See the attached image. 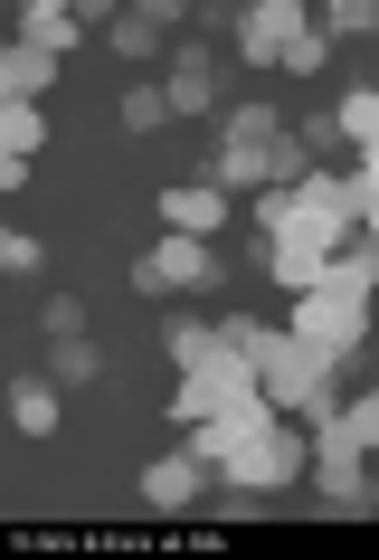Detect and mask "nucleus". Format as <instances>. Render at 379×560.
I'll return each mask as SVG.
<instances>
[{"instance_id": "nucleus-14", "label": "nucleus", "mask_w": 379, "mask_h": 560, "mask_svg": "<svg viewBox=\"0 0 379 560\" xmlns=\"http://www.w3.org/2000/svg\"><path fill=\"white\" fill-rule=\"evenodd\" d=\"M20 38L58 58V48H76V38H86V10H67V0H29V10H20Z\"/></svg>"}, {"instance_id": "nucleus-4", "label": "nucleus", "mask_w": 379, "mask_h": 560, "mask_svg": "<svg viewBox=\"0 0 379 560\" xmlns=\"http://www.w3.org/2000/svg\"><path fill=\"white\" fill-rule=\"evenodd\" d=\"M294 342H313V352L351 361L360 342H370V285H351V276H322L313 295H294Z\"/></svg>"}, {"instance_id": "nucleus-12", "label": "nucleus", "mask_w": 379, "mask_h": 560, "mask_svg": "<svg viewBox=\"0 0 379 560\" xmlns=\"http://www.w3.org/2000/svg\"><path fill=\"white\" fill-rule=\"evenodd\" d=\"M162 95H171V115H209V105H218V58H209V48H180Z\"/></svg>"}, {"instance_id": "nucleus-23", "label": "nucleus", "mask_w": 379, "mask_h": 560, "mask_svg": "<svg viewBox=\"0 0 379 560\" xmlns=\"http://www.w3.org/2000/svg\"><path fill=\"white\" fill-rule=\"evenodd\" d=\"M0 266H10V276H29V266H38V237L10 229V237H0Z\"/></svg>"}, {"instance_id": "nucleus-25", "label": "nucleus", "mask_w": 379, "mask_h": 560, "mask_svg": "<svg viewBox=\"0 0 379 560\" xmlns=\"http://www.w3.org/2000/svg\"><path fill=\"white\" fill-rule=\"evenodd\" d=\"M342 428H351V438H360V446L379 456V399H360V409H342Z\"/></svg>"}, {"instance_id": "nucleus-3", "label": "nucleus", "mask_w": 379, "mask_h": 560, "mask_svg": "<svg viewBox=\"0 0 379 560\" xmlns=\"http://www.w3.org/2000/svg\"><path fill=\"white\" fill-rule=\"evenodd\" d=\"M247 361H257V381L275 409H304L322 428V418H342V399H332V352H313V342H294V332H257L247 342Z\"/></svg>"}, {"instance_id": "nucleus-21", "label": "nucleus", "mask_w": 379, "mask_h": 560, "mask_svg": "<svg viewBox=\"0 0 379 560\" xmlns=\"http://www.w3.org/2000/svg\"><path fill=\"white\" fill-rule=\"evenodd\" d=\"M162 115H171V95H152V86H133V95H123V124H133V133H152Z\"/></svg>"}, {"instance_id": "nucleus-2", "label": "nucleus", "mask_w": 379, "mask_h": 560, "mask_svg": "<svg viewBox=\"0 0 379 560\" xmlns=\"http://www.w3.org/2000/svg\"><path fill=\"white\" fill-rule=\"evenodd\" d=\"M265 247H285V237H304V247H322V257H342L351 229H360V209H351V180L313 172V180H294V190H265Z\"/></svg>"}, {"instance_id": "nucleus-13", "label": "nucleus", "mask_w": 379, "mask_h": 560, "mask_svg": "<svg viewBox=\"0 0 379 560\" xmlns=\"http://www.w3.org/2000/svg\"><path fill=\"white\" fill-rule=\"evenodd\" d=\"M58 409H67V389L48 381V371H20V381H10V418H20V438H48Z\"/></svg>"}, {"instance_id": "nucleus-18", "label": "nucleus", "mask_w": 379, "mask_h": 560, "mask_svg": "<svg viewBox=\"0 0 379 560\" xmlns=\"http://www.w3.org/2000/svg\"><path fill=\"white\" fill-rule=\"evenodd\" d=\"M38 143H48V124H38V105H0V152H10V162H29Z\"/></svg>"}, {"instance_id": "nucleus-1", "label": "nucleus", "mask_w": 379, "mask_h": 560, "mask_svg": "<svg viewBox=\"0 0 379 560\" xmlns=\"http://www.w3.org/2000/svg\"><path fill=\"white\" fill-rule=\"evenodd\" d=\"M209 180H218V190H247V180L294 190V180H313V162H304V143L285 133L275 105H237L228 133H218V152H209Z\"/></svg>"}, {"instance_id": "nucleus-19", "label": "nucleus", "mask_w": 379, "mask_h": 560, "mask_svg": "<svg viewBox=\"0 0 379 560\" xmlns=\"http://www.w3.org/2000/svg\"><path fill=\"white\" fill-rule=\"evenodd\" d=\"M342 143H360V152H379V95H342Z\"/></svg>"}, {"instance_id": "nucleus-24", "label": "nucleus", "mask_w": 379, "mask_h": 560, "mask_svg": "<svg viewBox=\"0 0 379 560\" xmlns=\"http://www.w3.org/2000/svg\"><path fill=\"white\" fill-rule=\"evenodd\" d=\"M38 324H48V342H76V332H86V324H76V304H67V295H48V314H38Z\"/></svg>"}, {"instance_id": "nucleus-26", "label": "nucleus", "mask_w": 379, "mask_h": 560, "mask_svg": "<svg viewBox=\"0 0 379 560\" xmlns=\"http://www.w3.org/2000/svg\"><path fill=\"white\" fill-rule=\"evenodd\" d=\"M379 200V152H360V172H351V209H370Z\"/></svg>"}, {"instance_id": "nucleus-15", "label": "nucleus", "mask_w": 379, "mask_h": 560, "mask_svg": "<svg viewBox=\"0 0 379 560\" xmlns=\"http://www.w3.org/2000/svg\"><path fill=\"white\" fill-rule=\"evenodd\" d=\"M48 77H58V58H48V48H29V38H20V48L0 58V95H10V105H29V95L48 86Z\"/></svg>"}, {"instance_id": "nucleus-7", "label": "nucleus", "mask_w": 379, "mask_h": 560, "mask_svg": "<svg viewBox=\"0 0 379 560\" xmlns=\"http://www.w3.org/2000/svg\"><path fill=\"white\" fill-rule=\"evenodd\" d=\"M304 38H313V20H304L294 0H257V10L237 20V58H247V67H294Z\"/></svg>"}, {"instance_id": "nucleus-17", "label": "nucleus", "mask_w": 379, "mask_h": 560, "mask_svg": "<svg viewBox=\"0 0 379 560\" xmlns=\"http://www.w3.org/2000/svg\"><path fill=\"white\" fill-rule=\"evenodd\" d=\"M38 371H48V381H58V389H86L95 371H105V352H95L86 332H76V342H48V361H38Z\"/></svg>"}, {"instance_id": "nucleus-10", "label": "nucleus", "mask_w": 379, "mask_h": 560, "mask_svg": "<svg viewBox=\"0 0 379 560\" xmlns=\"http://www.w3.org/2000/svg\"><path fill=\"white\" fill-rule=\"evenodd\" d=\"M162 219H171L180 237H218V229H228V190H218V180H190V190H162Z\"/></svg>"}, {"instance_id": "nucleus-11", "label": "nucleus", "mask_w": 379, "mask_h": 560, "mask_svg": "<svg viewBox=\"0 0 379 560\" xmlns=\"http://www.w3.org/2000/svg\"><path fill=\"white\" fill-rule=\"evenodd\" d=\"M200 485H209V466L190 456V446H180V456H162V466H143V503H152V513H180Z\"/></svg>"}, {"instance_id": "nucleus-20", "label": "nucleus", "mask_w": 379, "mask_h": 560, "mask_svg": "<svg viewBox=\"0 0 379 560\" xmlns=\"http://www.w3.org/2000/svg\"><path fill=\"white\" fill-rule=\"evenodd\" d=\"M105 30H115V48H123V58H152V30H162V10H115Z\"/></svg>"}, {"instance_id": "nucleus-5", "label": "nucleus", "mask_w": 379, "mask_h": 560, "mask_svg": "<svg viewBox=\"0 0 379 560\" xmlns=\"http://www.w3.org/2000/svg\"><path fill=\"white\" fill-rule=\"evenodd\" d=\"M228 409H275V399H265V381H257V361H247V352L190 361V371H180L171 418H180V428H200V418H228Z\"/></svg>"}, {"instance_id": "nucleus-22", "label": "nucleus", "mask_w": 379, "mask_h": 560, "mask_svg": "<svg viewBox=\"0 0 379 560\" xmlns=\"http://www.w3.org/2000/svg\"><path fill=\"white\" fill-rule=\"evenodd\" d=\"M332 30H379V10H370V0H332V10H322V38H332Z\"/></svg>"}, {"instance_id": "nucleus-9", "label": "nucleus", "mask_w": 379, "mask_h": 560, "mask_svg": "<svg viewBox=\"0 0 379 560\" xmlns=\"http://www.w3.org/2000/svg\"><path fill=\"white\" fill-rule=\"evenodd\" d=\"M209 276H218V257H209V237H162V247H152L143 266H133V285H209Z\"/></svg>"}, {"instance_id": "nucleus-6", "label": "nucleus", "mask_w": 379, "mask_h": 560, "mask_svg": "<svg viewBox=\"0 0 379 560\" xmlns=\"http://www.w3.org/2000/svg\"><path fill=\"white\" fill-rule=\"evenodd\" d=\"M209 475H228V485H247V494L294 485V475H304V438H285V428H275V409H265V418H247V428H237V446H228Z\"/></svg>"}, {"instance_id": "nucleus-8", "label": "nucleus", "mask_w": 379, "mask_h": 560, "mask_svg": "<svg viewBox=\"0 0 379 560\" xmlns=\"http://www.w3.org/2000/svg\"><path fill=\"white\" fill-rule=\"evenodd\" d=\"M360 456H370V446L351 438L342 418H322V428H313V475H322V494L342 503V513H360V503H370V475H360Z\"/></svg>"}, {"instance_id": "nucleus-16", "label": "nucleus", "mask_w": 379, "mask_h": 560, "mask_svg": "<svg viewBox=\"0 0 379 560\" xmlns=\"http://www.w3.org/2000/svg\"><path fill=\"white\" fill-rule=\"evenodd\" d=\"M322 276H332V257H322V247H304V237H285V247H275V285H285V295H313Z\"/></svg>"}]
</instances>
